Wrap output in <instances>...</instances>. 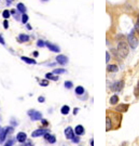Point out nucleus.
<instances>
[{"mask_svg": "<svg viewBox=\"0 0 139 146\" xmlns=\"http://www.w3.org/2000/svg\"><path fill=\"white\" fill-rule=\"evenodd\" d=\"M17 39L20 40L21 42H27V41L29 40V37L27 36V35H25V34H21L20 36H18Z\"/></svg>", "mask_w": 139, "mask_h": 146, "instance_id": "2eb2a0df", "label": "nucleus"}, {"mask_svg": "<svg viewBox=\"0 0 139 146\" xmlns=\"http://www.w3.org/2000/svg\"><path fill=\"white\" fill-rule=\"evenodd\" d=\"M23 146H34V144H32V142H30V141H27V143L24 144Z\"/></svg>", "mask_w": 139, "mask_h": 146, "instance_id": "72a5a7b5", "label": "nucleus"}, {"mask_svg": "<svg viewBox=\"0 0 139 146\" xmlns=\"http://www.w3.org/2000/svg\"><path fill=\"white\" fill-rule=\"evenodd\" d=\"M69 112H70V108H69V106H67V105H64V106L61 108V113L63 115H68Z\"/></svg>", "mask_w": 139, "mask_h": 146, "instance_id": "f3484780", "label": "nucleus"}, {"mask_svg": "<svg viewBox=\"0 0 139 146\" xmlns=\"http://www.w3.org/2000/svg\"><path fill=\"white\" fill-rule=\"evenodd\" d=\"M27 139V135L26 133H24V132H18V134L16 135V140L18 141L20 143H24Z\"/></svg>", "mask_w": 139, "mask_h": 146, "instance_id": "1a4fd4ad", "label": "nucleus"}, {"mask_svg": "<svg viewBox=\"0 0 139 146\" xmlns=\"http://www.w3.org/2000/svg\"><path fill=\"white\" fill-rule=\"evenodd\" d=\"M65 88L66 89H71L72 88V82L71 81H66V82H65Z\"/></svg>", "mask_w": 139, "mask_h": 146, "instance_id": "a878e982", "label": "nucleus"}, {"mask_svg": "<svg viewBox=\"0 0 139 146\" xmlns=\"http://www.w3.org/2000/svg\"><path fill=\"white\" fill-rule=\"evenodd\" d=\"M128 52H129V44L128 42L124 41V40H121L119 41V44H118V53L121 58H126L128 55Z\"/></svg>", "mask_w": 139, "mask_h": 146, "instance_id": "f257e3e1", "label": "nucleus"}, {"mask_svg": "<svg viewBox=\"0 0 139 146\" xmlns=\"http://www.w3.org/2000/svg\"><path fill=\"white\" fill-rule=\"evenodd\" d=\"M46 132H48V130H45V129H37L36 131H34V132L31 133V136H32V137L42 136V135H44Z\"/></svg>", "mask_w": 139, "mask_h": 146, "instance_id": "6e6552de", "label": "nucleus"}, {"mask_svg": "<svg viewBox=\"0 0 139 146\" xmlns=\"http://www.w3.org/2000/svg\"><path fill=\"white\" fill-rule=\"evenodd\" d=\"M12 2H13V0H7V3H8V4H11Z\"/></svg>", "mask_w": 139, "mask_h": 146, "instance_id": "58836bf2", "label": "nucleus"}, {"mask_svg": "<svg viewBox=\"0 0 139 146\" xmlns=\"http://www.w3.org/2000/svg\"><path fill=\"white\" fill-rule=\"evenodd\" d=\"M75 133L77 134V135H82L84 133V128H83V126H81V124H78L77 127H76V129H75Z\"/></svg>", "mask_w": 139, "mask_h": 146, "instance_id": "f8f14e48", "label": "nucleus"}, {"mask_svg": "<svg viewBox=\"0 0 139 146\" xmlns=\"http://www.w3.org/2000/svg\"><path fill=\"white\" fill-rule=\"evenodd\" d=\"M65 135L68 140H72L73 136H75V131L72 130L71 127H68V128L65 129Z\"/></svg>", "mask_w": 139, "mask_h": 146, "instance_id": "0eeeda50", "label": "nucleus"}, {"mask_svg": "<svg viewBox=\"0 0 139 146\" xmlns=\"http://www.w3.org/2000/svg\"><path fill=\"white\" fill-rule=\"evenodd\" d=\"M42 1H48V0H42Z\"/></svg>", "mask_w": 139, "mask_h": 146, "instance_id": "37998d69", "label": "nucleus"}, {"mask_svg": "<svg viewBox=\"0 0 139 146\" xmlns=\"http://www.w3.org/2000/svg\"><path fill=\"white\" fill-rule=\"evenodd\" d=\"M28 115H29V117L31 118V120H34V121L35 120H41L42 119V114L40 112H37V110H35V109L29 110Z\"/></svg>", "mask_w": 139, "mask_h": 146, "instance_id": "7ed1b4c3", "label": "nucleus"}, {"mask_svg": "<svg viewBox=\"0 0 139 146\" xmlns=\"http://www.w3.org/2000/svg\"><path fill=\"white\" fill-rule=\"evenodd\" d=\"M135 30L139 34V22H137V23L135 24Z\"/></svg>", "mask_w": 139, "mask_h": 146, "instance_id": "473e14b6", "label": "nucleus"}, {"mask_svg": "<svg viewBox=\"0 0 139 146\" xmlns=\"http://www.w3.org/2000/svg\"><path fill=\"white\" fill-rule=\"evenodd\" d=\"M40 86H42V87H48V86H49V81H48V80H41V81H40Z\"/></svg>", "mask_w": 139, "mask_h": 146, "instance_id": "cd10ccee", "label": "nucleus"}, {"mask_svg": "<svg viewBox=\"0 0 139 146\" xmlns=\"http://www.w3.org/2000/svg\"><path fill=\"white\" fill-rule=\"evenodd\" d=\"M37 45H38V47H40V48H43V47L45 45V42L43 41V40H38Z\"/></svg>", "mask_w": 139, "mask_h": 146, "instance_id": "bb28decb", "label": "nucleus"}, {"mask_svg": "<svg viewBox=\"0 0 139 146\" xmlns=\"http://www.w3.org/2000/svg\"><path fill=\"white\" fill-rule=\"evenodd\" d=\"M137 22H139V15H138V20H137Z\"/></svg>", "mask_w": 139, "mask_h": 146, "instance_id": "79ce46f5", "label": "nucleus"}, {"mask_svg": "<svg viewBox=\"0 0 139 146\" xmlns=\"http://www.w3.org/2000/svg\"><path fill=\"white\" fill-rule=\"evenodd\" d=\"M91 146H94V141L91 140Z\"/></svg>", "mask_w": 139, "mask_h": 146, "instance_id": "a19ab883", "label": "nucleus"}, {"mask_svg": "<svg viewBox=\"0 0 139 146\" xmlns=\"http://www.w3.org/2000/svg\"><path fill=\"white\" fill-rule=\"evenodd\" d=\"M123 86H124V81H118V82L113 83L112 87H111V90L112 91H121L123 89Z\"/></svg>", "mask_w": 139, "mask_h": 146, "instance_id": "39448f33", "label": "nucleus"}, {"mask_svg": "<svg viewBox=\"0 0 139 146\" xmlns=\"http://www.w3.org/2000/svg\"><path fill=\"white\" fill-rule=\"evenodd\" d=\"M43 136H44V139H45L46 141H49V142H50V143H52V144L56 142V137L54 136V135H51V134H49L48 132H46V133H45L44 135H43Z\"/></svg>", "mask_w": 139, "mask_h": 146, "instance_id": "9d476101", "label": "nucleus"}, {"mask_svg": "<svg viewBox=\"0 0 139 146\" xmlns=\"http://www.w3.org/2000/svg\"><path fill=\"white\" fill-rule=\"evenodd\" d=\"M2 16L4 17V20H8V18L11 16V12L9 10H4L3 12H2Z\"/></svg>", "mask_w": 139, "mask_h": 146, "instance_id": "4be33fe9", "label": "nucleus"}, {"mask_svg": "<svg viewBox=\"0 0 139 146\" xmlns=\"http://www.w3.org/2000/svg\"><path fill=\"white\" fill-rule=\"evenodd\" d=\"M84 92H85V90H84L83 87L79 86V87L76 88V93H77L78 95H82V94H84Z\"/></svg>", "mask_w": 139, "mask_h": 146, "instance_id": "aec40b11", "label": "nucleus"}, {"mask_svg": "<svg viewBox=\"0 0 139 146\" xmlns=\"http://www.w3.org/2000/svg\"><path fill=\"white\" fill-rule=\"evenodd\" d=\"M0 43H1V44H5V42H4V39H3V37H2L1 35H0Z\"/></svg>", "mask_w": 139, "mask_h": 146, "instance_id": "c9c22d12", "label": "nucleus"}, {"mask_svg": "<svg viewBox=\"0 0 139 146\" xmlns=\"http://www.w3.org/2000/svg\"><path fill=\"white\" fill-rule=\"evenodd\" d=\"M13 143H14V141H13V140H9V141L7 142V144H5L4 146H12Z\"/></svg>", "mask_w": 139, "mask_h": 146, "instance_id": "c85d7f7f", "label": "nucleus"}, {"mask_svg": "<svg viewBox=\"0 0 139 146\" xmlns=\"http://www.w3.org/2000/svg\"><path fill=\"white\" fill-rule=\"evenodd\" d=\"M21 58L23 59V61L25 62V63H27V64H36V59H32V58H26V56H22Z\"/></svg>", "mask_w": 139, "mask_h": 146, "instance_id": "dca6fc26", "label": "nucleus"}, {"mask_svg": "<svg viewBox=\"0 0 139 146\" xmlns=\"http://www.w3.org/2000/svg\"><path fill=\"white\" fill-rule=\"evenodd\" d=\"M106 122H107V131H109V130L112 128V123H111L110 117H107V119H106Z\"/></svg>", "mask_w": 139, "mask_h": 146, "instance_id": "5701e85b", "label": "nucleus"}, {"mask_svg": "<svg viewBox=\"0 0 139 146\" xmlns=\"http://www.w3.org/2000/svg\"><path fill=\"white\" fill-rule=\"evenodd\" d=\"M72 141L75 143H79V141H80V139H79V135H78V136H76V135H75V136H73V139H72Z\"/></svg>", "mask_w": 139, "mask_h": 146, "instance_id": "2f4dec72", "label": "nucleus"}, {"mask_svg": "<svg viewBox=\"0 0 139 146\" xmlns=\"http://www.w3.org/2000/svg\"><path fill=\"white\" fill-rule=\"evenodd\" d=\"M107 70H108V72H110V73H116L119 70V68H118V66H116V65L111 64V65H108Z\"/></svg>", "mask_w": 139, "mask_h": 146, "instance_id": "4468645a", "label": "nucleus"}, {"mask_svg": "<svg viewBox=\"0 0 139 146\" xmlns=\"http://www.w3.org/2000/svg\"><path fill=\"white\" fill-rule=\"evenodd\" d=\"M34 55H35V56H38V55H39V53H38L37 51H36V52H34Z\"/></svg>", "mask_w": 139, "mask_h": 146, "instance_id": "ea45409f", "label": "nucleus"}, {"mask_svg": "<svg viewBox=\"0 0 139 146\" xmlns=\"http://www.w3.org/2000/svg\"><path fill=\"white\" fill-rule=\"evenodd\" d=\"M38 101H39L40 103H43V102L45 101V99L43 96H39V97H38Z\"/></svg>", "mask_w": 139, "mask_h": 146, "instance_id": "f704fd0d", "label": "nucleus"}, {"mask_svg": "<svg viewBox=\"0 0 139 146\" xmlns=\"http://www.w3.org/2000/svg\"><path fill=\"white\" fill-rule=\"evenodd\" d=\"M78 110H79V108H75V110H73V114H75V115H77V114H78Z\"/></svg>", "mask_w": 139, "mask_h": 146, "instance_id": "e433bc0d", "label": "nucleus"}, {"mask_svg": "<svg viewBox=\"0 0 139 146\" xmlns=\"http://www.w3.org/2000/svg\"><path fill=\"white\" fill-rule=\"evenodd\" d=\"M119 103V97L118 95H112L110 97V104L111 105H115V104H118Z\"/></svg>", "mask_w": 139, "mask_h": 146, "instance_id": "6ab92c4d", "label": "nucleus"}, {"mask_svg": "<svg viewBox=\"0 0 139 146\" xmlns=\"http://www.w3.org/2000/svg\"><path fill=\"white\" fill-rule=\"evenodd\" d=\"M45 78L46 79H50V80H58V77H56V76H54L53 73H48V74L45 75Z\"/></svg>", "mask_w": 139, "mask_h": 146, "instance_id": "a211bd4d", "label": "nucleus"}, {"mask_svg": "<svg viewBox=\"0 0 139 146\" xmlns=\"http://www.w3.org/2000/svg\"><path fill=\"white\" fill-rule=\"evenodd\" d=\"M45 45L50 49L51 51H53V52H59V48L55 44H52V43H50V42H45Z\"/></svg>", "mask_w": 139, "mask_h": 146, "instance_id": "9b49d317", "label": "nucleus"}, {"mask_svg": "<svg viewBox=\"0 0 139 146\" xmlns=\"http://www.w3.org/2000/svg\"><path fill=\"white\" fill-rule=\"evenodd\" d=\"M13 131V128H7V129H2L1 133H0V143H2L5 140V136H7L9 133Z\"/></svg>", "mask_w": 139, "mask_h": 146, "instance_id": "20e7f679", "label": "nucleus"}, {"mask_svg": "<svg viewBox=\"0 0 139 146\" xmlns=\"http://www.w3.org/2000/svg\"><path fill=\"white\" fill-rule=\"evenodd\" d=\"M28 15L26 14V13H23V15H22V22H23V24H26L27 22H28Z\"/></svg>", "mask_w": 139, "mask_h": 146, "instance_id": "393cba45", "label": "nucleus"}, {"mask_svg": "<svg viewBox=\"0 0 139 146\" xmlns=\"http://www.w3.org/2000/svg\"><path fill=\"white\" fill-rule=\"evenodd\" d=\"M3 27H4L5 29L9 28V22H8L7 20H4V22H3Z\"/></svg>", "mask_w": 139, "mask_h": 146, "instance_id": "c756f323", "label": "nucleus"}, {"mask_svg": "<svg viewBox=\"0 0 139 146\" xmlns=\"http://www.w3.org/2000/svg\"><path fill=\"white\" fill-rule=\"evenodd\" d=\"M115 109H116V112L124 113V112H126V110L128 109V105H127V104H122V105H119V106L116 107Z\"/></svg>", "mask_w": 139, "mask_h": 146, "instance_id": "ddd939ff", "label": "nucleus"}, {"mask_svg": "<svg viewBox=\"0 0 139 146\" xmlns=\"http://www.w3.org/2000/svg\"><path fill=\"white\" fill-rule=\"evenodd\" d=\"M127 39H128V44L130 45V48H132V49H136V48H137V45H138L139 42H138L137 37L135 36V29L130 31V34L127 36Z\"/></svg>", "mask_w": 139, "mask_h": 146, "instance_id": "f03ea898", "label": "nucleus"}, {"mask_svg": "<svg viewBox=\"0 0 139 146\" xmlns=\"http://www.w3.org/2000/svg\"><path fill=\"white\" fill-rule=\"evenodd\" d=\"M64 73H66V70L63 69V68H57V69H54L53 70V74L56 75V74H64Z\"/></svg>", "mask_w": 139, "mask_h": 146, "instance_id": "b1692460", "label": "nucleus"}, {"mask_svg": "<svg viewBox=\"0 0 139 146\" xmlns=\"http://www.w3.org/2000/svg\"><path fill=\"white\" fill-rule=\"evenodd\" d=\"M109 61H110V54H109V52L107 51V52H106V62L108 63Z\"/></svg>", "mask_w": 139, "mask_h": 146, "instance_id": "7c9ffc66", "label": "nucleus"}, {"mask_svg": "<svg viewBox=\"0 0 139 146\" xmlns=\"http://www.w3.org/2000/svg\"><path fill=\"white\" fill-rule=\"evenodd\" d=\"M17 11H20V12H22V13H25V11H26L25 4L22 3V2H20V3L17 4Z\"/></svg>", "mask_w": 139, "mask_h": 146, "instance_id": "412c9836", "label": "nucleus"}, {"mask_svg": "<svg viewBox=\"0 0 139 146\" xmlns=\"http://www.w3.org/2000/svg\"><path fill=\"white\" fill-rule=\"evenodd\" d=\"M56 62L61 65H66L68 63V58L66 55L59 54V55H57V58H56Z\"/></svg>", "mask_w": 139, "mask_h": 146, "instance_id": "423d86ee", "label": "nucleus"}, {"mask_svg": "<svg viewBox=\"0 0 139 146\" xmlns=\"http://www.w3.org/2000/svg\"><path fill=\"white\" fill-rule=\"evenodd\" d=\"M41 121H42V123H43V124H48V121L44 120V119H41Z\"/></svg>", "mask_w": 139, "mask_h": 146, "instance_id": "4c0bfd02", "label": "nucleus"}]
</instances>
